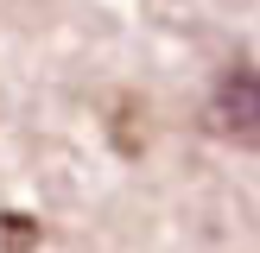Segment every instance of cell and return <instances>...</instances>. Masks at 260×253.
<instances>
[{"label":"cell","instance_id":"2","mask_svg":"<svg viewBox=\"0 0 260 253\" xmlns=\"http://www.w3.org/2000/svg\"><path fill=\"white\" fill-rule=\"evenodd\" d=\"M38 240H45L38 215H25V209H7V215H0V253H32Z\"/></svg>","mask_w":260,"mask_h":253},{"label":"cell","instance_id":"1","mask_svg":"<svg viewBox=\"0 0 260 253\" xmlns=\"http://www.w3.org/2000/svg\"><path fill=\"white\" fill-rule=\"evenodd\" d=\"M203 126L235 146H260V63H229L210 89Z\"/></svg>","mask_w":260,"mask_h":253}]
</instances>
